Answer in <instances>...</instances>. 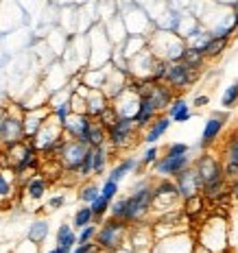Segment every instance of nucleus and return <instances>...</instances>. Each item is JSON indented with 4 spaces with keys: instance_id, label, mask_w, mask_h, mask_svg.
Segmentation results:
<instances>
[{
    "instance_id": "1",
    "label": "nucleus",
    "mask_w": 238,
    "mask_h": 253,
    "mask_svg": "<svg viewBox=\"0 0 238 253\" xmlns=\"http://www.w3.org/2000/svg\"><path fill=\"white\" fill-rule=\"evenodd\" d=\"M194 242L205 253H223L230 251V227H227V214H210L201 220Z\"/></svg>"
},
{
    "instance_id": "2",
    "label": "nucleus",
    "mask_w": 238,
    "mask_h": 253,
    "mask_svg": "<svg viewBox=\"0 0 238 253\" xmlns=\"http://www.w3.org/2000/svg\"><path fill=\"white\" fill-rule=\"evenodd\" d=\"M146 48L153 52L155 59L162 61H182L184 52H186V42H184L175 31L168 29H153L146 38Z\"/></svg>"
},
{
    "instance_id": "3",
    "label": "nucleus",
    "mask_w": 238,
    "mask_h": 253,
    "mask_svg": "<svg viewBox=\"0 0 238 253\" xmlns=\"http://www.w3.org/2000/svg\"><path fill=\"white\" fill-rule=\"evenodd\" d=\"M151 199H153V183L151 179H140L134 186L129 197H125V212L123 220L129 225L144 223L151 214Z\"/></svg>"
},
{
    "instance_id": "4",
    "label": "nucleus",
    "mask_w": 238,
    "mask_h": 253,
    "mask_svg": "<svg viewBox=\"0 0 238 253\" xmlns=\"http://www.w3.org/2000/svg\"><path fill=\"white\" fill-rule=\"evenodd\" d=\"M129 227L131 225L125 223V220L107 216V218L98 225L96 236H94V242H96V247L100 251L116 253L118 249H123L127 238H129Z\"/></svg>"
},
{
    "instance_id": "5",
    "label": "nucleus",
    "mask_w": 238,
    "mask_h": 253,
    "mask_svg": "<svg viewBox=\"0 0 238 253\" xmlns=\"http://www.w3.org/2000/svg\"><path fill=\"white\" fill-rule=\"evenodd\" d=\"M88 38V68H103L112 61L114 44L109 42L105 26H90Z\"/></svg>"
},
{
    "instance_id": "6",
    "label": "nucleus",
    "mask_w": 238,
    "mask_h": 253,
    "mask_svg": "<svg viewBox=\"0 0 238 253\" xmlns=\"http://www.w3.org/2000/svg\"><path fill=\"white\" fill-rule=\"evenodd\" d=\"M182 208V197L177 192L175 181H171L168 177H160L153 183V199H151V212L157 216L168 214L173 210Z\"/></svg>"
},
{
    "instance_id": "7",
    "label": "nucleus",
    "mask_w": 238,
    "mask_h": 253,
    "mask_svg": "<svg viewBox=\"0 0 238 253\" xmlns=\"http://www.w3.org/2000/svg\"><path fill=\"white\" fill-rule=\"evenodd\" d=\"M22 116H24L22 105H15V103L2 105V118H0V142H2V146L24 140Z\"/></svg>"
},
{
    "instance_id": "8",
    "label": "nucleus",
    "mask_w": 238,
    "mask_h": 253,
    "mask_svg": "<svg viewBox=\"0 0 238 253\" xmlns=\"http://www.w3.org/2000/svg\"><path fill=\"white\" fill-rule=\"evenodd\" d=\"M140 138V129L134 118H118L107 129V146L112 151H127Z\"/></svg>"
},
{
    "instance_id": "9",
    "label": "nucleus",
    "mask_w": 238,
    "mask_h": 253,
    "mask_svg": "<svg viewBox=\"0 0 238 253\" xmlns=\"http://www.w3.org/2000/svg\"><path fill=\"white\" fill-rule=\"evenodd\" d=\"M199 77H201V72L188 68L184 61H173V63H168L164 83L177 94V92H186L190 85H194V83L199 81Z\"/></svg>"
},
{
    "instance_id": "10",
    "label": "nucleus",
    "mask_w": 238,
    "mask_h": 253,
    "mask_svg": "<svg viewBox=\"0 0 238 253\" xmlns=\"http://www.w3.org/2000/svg\"><path fill=\"white\" fill-rule=\"evenodd\" d=\"M197 251V242L190 231H179V234L166 236L153 242L151 253H194Z\"/></svg>"
},
{
    "instance_id": "11",
    "label": "nucleus",
    "mask_w": 238,
    "mask_h": 253,
    "mask_svg": "<svg viewBox=\"0 0 238 253\" xmlns=\"http://www.w3.org/2000/svg\"><path fill=\"white\" fill-rule=\"evenodd\" d=\"M90 146L86 144L83 140H75V138H66V142H63L59 155H57V160H59L61 168L66 172H75L79 170V166H81L83 162V155L88 153Z\"/></svg>"
},
{
    "instance_id": "12",
    "label": "nucleus",
    "mask_w": 238,
    "mask_h": 253,
    "mask_svg": "<svg viewBox=\"0 0 238 253\" xmlns=\"http://www.w3.org/2000/svg\"><path fill=\"white\" fill-rule=\"evenodd\" d=\"M153 63H155L153 52L149 48H144L138 55L131 57V59H127V75L131 79H140V81H151Z\"/></svg>"
},
{
    "instance_id": "13",
    "label": "nucleus",
    "mask_w": 238,
    "mask_h": 253,
    "mask_svg": "<svg viewBox=\"0 0 238 253\" xmlns=\"http://www.w3.org/2000/svg\"><path fill=\"white\" fill-rule=\"evenodd\" d=\"M227 120H230V114L227 112H212V116L205 120L203 131H201V142H199L201 149H208V146H212L214 142L219 140V135L223 133Z\"/></svg>"
},
{
    "instance_id": "14",
    "label": "nucleus",
    "mask_w": 238,
    "mask_h": 253,
    "mask_svg": "<svg viewBox=\"0 0 238 253\" xmlns=\"http://www.w3.org/2000/svg\"><path fill=\"white\" fill-rule=\"evenodd\" d=\"M194 170H197L199 175V181L201 186H205L208 181H212L216 177H223V164H221L219 157L210 155V153H203V155H199L197 160L192 162Z\"/></svg>"
},
{
    "instance_id": "15",
    "label": "nucleus",
    "mask_w": 238,
    "mask_h": 253,
    "mask_svg": "<svg viewBox=\"0 0 238 253\" xmlns=\"http://www.w3.org/2000/svg\"><path fill=\"white\" fill-rule=\"evenodd\" d=\"M192 164V157L188 155H177V157H168V155H164V157H157V162L153 164V172H155L157 177H175L177 172H182L186 166Z\"/></svg>"
},
{
    "instance_id": "16",
    "label": "nucleus",
    "mask_w": 238,
    "mask_h": 253,
    "mask_svg": "<svg viewBox=\"0 0 238 253\" xmlns=\"http://www.w3.org/2000/svg\"><path fill=\"white\" fill-rule=\"evenodd\" d=\"M48 186H50V183L46 181V179L38 172V175H31L18 190H22V201H24V203L29 201V203L38 205V203L44 201L46 192H48Z\"/></svg>"
},
{
    "instance_id": "17",
    "label": "nucleus",
    "mask_w": 238,
    "mask_h": 253,
    "mask_svg": "<svg viewBox=\"0 0 238 253\" xmlns=\"http://www.w3.org/2000/svg\"><path fill=\"white\" fill-rule=\"evenodd\" d=\"M175 186H177V192H179V197H182V201L188 197H194V194H201V181H199V175L192 164L186 166L182 172L175 175Z\"/></svg>"
},
{
    "instance_id": "18",
    "label": "nucleus",
    "mask_w": 238,
    "mask_h": 253,
    "mask_svg": "<svg viewBox=\"0 0 238 253\" xmlns=\"http://www.w3.org/2000/svg\"><path fill=\"white\" fill-rule=\"evenodd\" d=\"M114 107V112L118 114V118H134L136 112H138V105H140V96L138 92H134L129 85H127L114 101H109Z\"/></svg>"
},
{
    "instance_id": "19",
    "label": "nucleus",
    "mask_w": 238,
    "mask_h": 253,
    "mask_svg": "<svg viewBox=\"0 0 238 253\" xmlns=\"http://www.w3.org/2000/svg\"><path fill=\"white\" fill-rule=\"evenodd\" d=\"M50 116V107L48 105H40V107H33V109H24V116H22V129H24V140H31L38 129L42 126L46 118Z\"/></svg>"
},
{
    "instance_id": "20",
    "label": "nucleus",
    "mask_w": 238,
    "mask_h": 253,
    "mask_svg": "<svg viewBox=\"0 0 238 253\" xmlns=\"http://www.w3.org/2000/svg\"><path fill=\"white\" fill-rule=\"evenodd\" d=\"M171 125H173V120L168 118L166 114H160L157 118H153L151 123L140 131V140L144 142V144H155L162 135H166V131L171 129Z\"/></svg>"
},
{
    "instance_id": "21",
    "label": "nucleus",
    "mask_w": 238,
    "mask_h": 253,
    "mask_svg": "<svg viewBox=\"0 0 238 253\" xmlns=\"http://www.w3.org/2000/svg\"><path fill=\"white\" fill-rule=\"evenodd\" d=\"M94 118H90L86 114H70L66 120H63V133H66V138H75V140H83L90 129V125H92Z\"/></svg>"
},
{
    "instance_id": "22",
    "label": "nucleus",
    "mask_w": 238,
    "mask_h": 253,
    "mask_svg": "<svg viewBox=\"0 0 238 253\" xmlns=\"http://www.w3.org/2000/svg\"><path fill=\"white\" fill-rule=\"evenodd\" d=\"M83 96H86V116H90V118H98V116L109 107V98L105 96L100 89L86 87L83 89Z\"/></svg>"
},
{
    "instance_id": "23",
    "label": "nucleus",
    "mask_w": 238,
    "mask_h": 253,
    "mask_svg": "<svg viewBox=\"0 0 238 253\" xmlns=\"http://www.w3.org/2000/svg\"><path fill=\"white\" fill-rule=\"evenodd\" d=\"M131 172H140V162L138 157H123V160L116 164L112 170H109L107 179H112V181L120 183L127 175H131Z\"/></svg>"
},
{
    "instance_id": "24",
    "label": "nucleus",
    "mask_w": 238,
    "mask_h": 253,
    "mask_svg": "<svg viewBox=\"0 0 238 253\" xmlns=\"http://www.w3.org/2000/svg\"><path fill=\"white\" fill-rule=\"evenodd\" d=\"M157 116H160V112H157V107L151 103V98L149 96H140L138 112H136V116H134V123L138 125V129L142 131L153 118H157Z\"/></svg>"
},
{
    "instance_id": "25",
    "label": "nucleus",
    "mask_w": 238,
    "mask_h": 253,
    "mask_svg": "<svg viewBox=\"0 0 238 253\" xmlns=\"http://www.w3.org/2000/svg\"><path fill=\"white\" fill-rule=\"evenodd\" d=\"M116 48H118V52L125 57V61H127L134 55H138L140 50L146 48V38H142V35H127L123 44H118Z\"/></svg>"
},
{
    "instance_id": "26",
    "label": "nucleus",
    "mask_w": 238,
    "mask_h": 253,
    "mask_svg": "<svg viewBox=\"0 0 238 253\" xmlns=\"http://www.w3.org/2000/svg\"><path fill=\"white\" fill-rule=\"evenodd\" d=\"M18 190V183H15V175L11 168H2L0 166V203L9 201V199L15 194Z\"/></svg>"
},
{
    "instance_id": "27",
    "label": "nucleus",
    "mask_w": 238,
    "mask_h": 253,
    "mask_svg": "<svg viewBox=\"0 0 238 253\" xmlns=\"http://www.w3.org/2000/svg\"><path fill=\"white\" fill-rule=\"evenodd\" d=\"M55 242H57V247H61V249L72 251L77 247V229L68 223L59 225V229H57V234H55Z\"/></svg>"
},
{
    "instance_id": "28",
    "label": "nucleus",
    "mask_w": 238,
    "mask_h": 253,
    "mask_svg": "<svg viewBox=\"0 0 238 253\" xmlns=\"http://www.w3.org/2000/svg\"><path fill=\"white\" fill-rule=\"evenodd\" d=\"M83 142H86L90 149H96V146L107 144V129L100 126L96 123V118H94L92 125H90V129H88V133H86V138H83Z\"/></svg>"
},
{
    "instance_id": "29",
    "label": "nucleus",
    "mask_w": 238,
    "mask_h": 253,
    "mask_svg": "<svg viewBox=\"0 0 238 253\" xmlns=\"http://www.w3.org/2000/svg\"><path fill=\"white\" fill-rule=\"evenodd\" d=\"M109 153H112V149H109L107 144L92 149V177L94 175L98 177V175H103V172H105L107 162H109Z\"/></svg>"
},
{
    "instance_id": "30",
    "label": "nucleus",
    "mask_w": 238,
    "mask_h": 253,
    "mask_svg": "<svg viewBox=\"0 0 238 253\" xmlns=\"http://www.w3.org/2000/svg\"><path fill=\"white\" fill-rule=\"evenodd\" d=\"M48 231H50L48 220H46V218H38V220H33V223H31L29 234H26V240H31L33 245L40 247L42 242L48 238Z\"/></svg>"
},
{
    "instance_id": "31",
    "label": "nucleus",
    "mask_w": 238,
    "mask_h": 253,
    "mask_svg": "<svg viewBox=\"0 0 238 253\" xmlns=\"http://www.w3.org/2000/svg\"><path fill=\"white\" fill-rule=\"evenodd\" d=\"M230 40H232V38H210V42L205 44V48H203V57H205V61L216 59V57H219L221 52H223V50L227 48Z\"/></svg>"
},
{
    "instance_id": "32",
    "label": "nucleus",
    "mask_w": 238,
    "mask_h": 253,
    "mask_svg": "<svg viewBox=\"0 0 238 253\" xmlns=\"http://www.w3.org/2000/svg\"><path fill=\"white\" fill-rule=\"evenodd\" d=\"M182 61L186 63L188 68H192V70L201 72V68H203V63H205V57L201 55V50H197V48H190V46H186V52H184Z\"/></svg>"
},
{
    "instance_id": "33",
    "label": "nucleus",
    "mask_w": 238,
    "mask_h": 253,
    "mask_svg": "<svg viewBox=\"0 0 238 253\" xmlns=\"http://www.w3.org/2000/svg\"><path fill=\"white\" fill-rule=\"evenodd\" d=\"M90 223H94V214H92V210H90V205L83 203L81 208L75 212V216H72V227L81 229V227H86V225H90Z\"/></svg>"
},
{
    "instance_id": "34",
    "label": "nucleus",
    "mask_w": 238,
    "mask_h": 253,
    "mask_svg": "<svg viewBox=\"0 0 238 253\" xmlns=\"http://www.w3.org/2000/svg\"><path fill=\"white\" fill-rule=\"evenodd\" d=\"M109 203L112 201H107V199L100 197V194L90 203V210H92V214H94V223H103V218L109 212Z\"/></svg>"
},
{
    "instance_id": "35",
    "label": "nucleus",
    "mask_w": 238,
    "mask_h": 253,
    "mask_svg": "<svg viewBox=\"0 0 238 253\" xmlns=\"http://www.w3.org/2000/svg\"><path fill=\"white\" fill-rule=\"evenodd\" d=\"M100 194V186H96L94 181H86L81 188H79V201L90 205Z\"/></svg>"
},
{
    "instance_id": "36",
    "label": "nucleus",
    "mask_w": 238,
    "mask_h": 253,
    "mask_svg": "<svg viewBox=\"0 0 238 253\" xmlns=\"http://www.w3.org/2000/svg\"><path fill=\"white\" fill-rule=\"evenodd\" d=\"M221 105H223V109H234L238 105V79L230 87H225L223 96H221Z\"/></svg>"
},
{
    "instance_id": "37",
    "label": "nucleus",
    "mask_w": 238,
    "mask_h": 253,
    "mask_svg": "<svg viewBox=\"0 0 238 253\" xmlns=\"http://www.w3.org/2000/svg\"><path fill=\"white\" fill-rule=\"evenodd\" d=\"M223 157H225V162H234V164H238V133L236 131L227 135V144H225Z\"/></svg>"
},
{
    "instance_id": "38",
    "label": "nucleus",
    "mask_w": 238,
    "mask_h": 253,
    "mask_svg": "<svg viewBox=\"0 0 238 253\" xmlns=\"http://www.w3.org/2000/svg\"><path fill=\"white\" fill-rule=\"evenodd\" d=\"M227 227H230V249L238 247V208L227 214Z\"/></svg>"
},
{
    "instance_id": "39",
    "label": "nucleus",
    "mask_w": 238,
    "mask_h": 253,
    "mask_svg": "<svg viewBox=\"0 0 238 253\" xmlns=\"http://www.w3.org/2000/svg\"><path fill=\"white\" fill-rule=\"evenodd\" d=\"M157 157H160V149H157L155 144H146V151L142 153V157H140V170L142 168H146V166H153L157 162Z\"/></svg>"
},
{
    "instance_id": "40",
    "label": "nucleus",
    "mask_w": 238,
    "mask_h": 253,
    "mask_svg": "<svg viewBox=\"0 0 238 253\" xmlns=\"http://www.w3.org/2000/svg\"><path fill=\"white\" fill-rule=\"evenodd\" d=\"M96 229H98L96 223H90V225H86V227H81V229H79V234H77V245H83V242H92L94 236H96Z\"/></svg>"
},
{
    "instance_id": "41",
    "label": "nucleus",
    "mask_w": 238,
    "mask_h": 253,
    "mask_svg": "<svg viewBox=\"0 0 238 253\" xmlns=\"http://www.w3.org/2000/svg\"><path fill=\"white\" fill-rule=\"evenodd\" d=\"M116 120H118V114L114 112L112 103H109V107H107V109H105L103 114L98 116V118H96V123H98L100 126H105V129H109V126H112V125L116 123Z\"/></svg>"
},
{
    "instance_id": "42",
    "label": "nucleus",
    "mask_w": 238,
    "mask_h": 253,
    "mask_svg": "<svg viewBox=\"0 0 238 253\" xmlns=\"http://www.w3.org/2000/svg\"><path fill=\"white\" fill-rule=\"evenodd\" d=\"M100 197H105L107 201H114L118 197V183L112 181V179H105V183L100 186Z\"/></svg>"
},
{
    "instance_id": "43",
    "label": "nucleus",
    "mask_w": 238,
    "mask_h": 253,
    "mask_svg": "<svg viewBox=\"0 0 238 253\" xmlns=\"http://www.w3.org/2000/svg\"><path fill=\"white\" fill-rule=\"evenodd\" d=\"M186 153H190V146L186 144V142H173V144H168L166 149H164V155H168V157L186 155Z\"/></svg>"
},
{
    "instance_id": "44",
    "label": "nucleus",
    "mask_w": 238,
    "mask_h": 253,
    "mask_svg": "<svg viewBox=\"0 0 238 253\" xmlns=\"http://www.w3.org/2000/svg\"><path fill=\"white\" fill-rule=\"evenodd\" d=\"M223 164V177L225 181H234V179L238 177V164H234V162H221Z\"/></svg>"
},
{
    "instance_id": "45",
    "label": "nucleus",
    "mask_w": 238,
    "mask_h": 253,
    "mask_svg": "<svg viewBox=\"0 0 238 253\" xmlns=\"http://www.w3.org/2000/svg\"><path fill=\"white\" fill-rule=\"evenodd\" d=\"M70 253H100V249L96 247V242L92 240V242H83V245H77Z\"/></svg>"
},
{
    "instance_id": "46",
    "label": "nucleus",
    "mask_w": 238,
    "mask_h": 253,
    "mask_svg": "<svg viewBox=\"0 0 238 253\" xmlns=\"http://www.w3.org/2000/svg\"><path fill=\"white\" fill-rule=\"evenodd\" d=\"M190 118H192V107H190V105H186V107H184L179 114L173 116L171 120H173V123H188Z\"/></svg>"
},
{
    "instance_id": "47",
    "label": "nucleus",
    "mask_w": 238,
    "mask_h": 253,
    "mask_svg": "<svg viewBox=\"0 0 238 253\" xmlns=\"http://www.w3.org/2000/svg\"><path fill=\"white\" fill-rule=\"evenodd\" d=\"M63 203H66V197H63V194H55V197L48 199V208L50 210H59Z\"/></svg>"
},
{
    "instance_id": "48",
    "label": "nucleus",
    "mask_w": 238,
    "mask_h": 253,
    "mask_svg": "<svg viewBox=\"0 0 238 253\" xmlns=\"http://www.w3.org/2000/svg\"><path fill=\"white\" fill-rule=\"evenodd\" d=\"M208 103H210V96H208V94H199V96H194V101H192V105H190V107L201 109V107H205Z\"/></svg>"
},
{
    "instance_id": "49",
    "label": "nucleus",
    "mask_w": 238,
    "mask_h": 253,
    "mask_svg": "<svg viewBox=\"0 0 238 253\" xmlns=\"http://www.w3.org/2000/svg\"><path fill=\"white\" fill-rule=\"evenodd\" d=\"M232 26L238 31V0L232 2Z\"/></svg>"
},
{
    "instance_id": "50",
    "label": "nucleus",
    "mask_w": 238,
    "mask_h": 253,
    "mask_svg": "<svg viewBox=\"0 0 238 253\" xmlns=\"http://www.w3.org/2000/svg\"><path fill=\"white\" fill-rule=\"evenodd\" d=\"M227 190H230L232 199H236V201H238V177L234 179V181H230V183H227Z\"/></svg>"
},
{
    "instance_id": "51",
    "label": "nucleus",
    "mask_w": 238,
    "mask_h": 253,
    "mask_svg": "<svg viewBox=\"0 0 238 253\" xmlns=\"http://www.w3.org/2000/svg\"><path fill=\"white\" fill-rule=\"evenodd\" d=\"M46 253H70V251H66V249H61V247H52V249H48V251H46Z\"/></svg>"
},
{
    "instance_id": "52",
    "label": "nucleus",
    "mask_w": 238,
    "mask_h": 253,
    "mask_svg": "<svg viewBox=\"0 0 238 253\" xmlns=\"http://www.w3.org/2000/svg\"><path fill=\"white\" fill-rule=\"evenodd\" d=\"M7 57H4V50H2V40H0V63H2Z\"/></svg>"
},
{
    "instance_id": "53",
    "label": "nucleus",
    "mask_w": 238,
    "mask_h": 253,
    "mask_svg": "<svg viewBox=\"0 0 238 253\" xmlns=\"http://www.w3.org/2000/svg\"><path fill=\"white\" fill-rule=\"evenodd\" d=\"M232 253H238V247H234V249H230Z\"/></svg>"
},
{
    "instance_id": "54",
    "label": "nucleus",
    "mask_w": 238,
    "mask_h": 253,
    "mask_svg": "<svg viewBox=\"0 0 238 253\" xmlns=\"http://www.w3.org/2000/svg\"><path fill=\"white\" fill-rule=\"evenodd\" d=\"M0 118H2V107H0Z\"/></svg>"
},
{
    "instance_id": "55",
    "label": "nucleus",
    "mask_w": 238,
    "mask_h": 253,
    "mask_svg": "<svg viewBox=\"0 0 238 253\" xmlns=\"http://www.w3.org/2000/svg\"><path fill=\"white\" fill-rule=\"evenodd\" d=\"M0 149H2V142H0Z\"/></svg>"
},
{
    "instance_id": "56",
    "label": "nucleus",
    "mask_w": 238,
    "mask_h": 253,
    "mask_svg": "<svg viewBox=\"0 0 238 253\" xmlns=\"http://www.w3.org/2000/svg\"><path fill=\"white\" fill-rule=\"evenodd\" d=\"M223 253H232V251H223Z\"/></svg>"
}]
</instances>
